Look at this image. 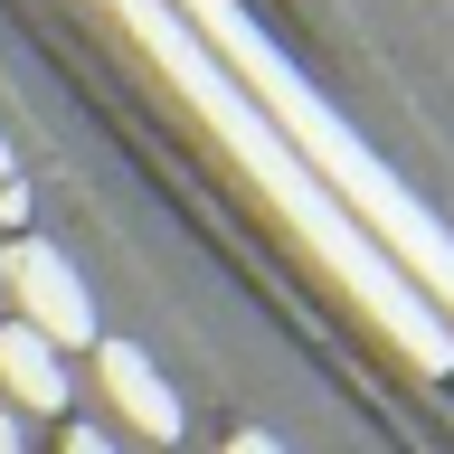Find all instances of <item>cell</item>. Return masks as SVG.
<instances>
[{"instance_id": "cell-1", "label": "cell", "mask_w": 454, "mask_h": 454, "mask_svg": "<svg viewBox=\"0 0 454 454\" xmlns=\"http://www.w3.org/2000/svg\"><path fill=\"white\" fill-rule=\"evenodd\" d=\"M114 10H123V20H133V38L152 57H161L170 67V85H180V95H190L199 114H208V133L227 142V152H237V161H247V180L265 199H275L284 218H294V237H303L312 255H322V275L340 284V294H350V303L369 312V322H379V332L397 340V350H407V360L426 369V379H445L454 369V322L435 303H426L417 284L397 275L388 255L369 247L360 227H350V208H340L332 190H322V180H312L303 161H294V142L275 133V123H265V114H255V95L237 76H227L218 57H208V38H199L190 20H180V10H170V0H114Z\"/></svg>"}, {"instance_id": "cell-2", "label": "cell", "mask_w": 454, "mask_h": 454, "mask_svg": "<svg viewBox=\"0 0 454 454\" xmlns=\"http://www.w3.org/2000/svg\"><path fill=\"white\" fill-rule=\"evenodd\" d=\"M180 20L208 38V57H218L227 76H247L255 114H265V123L294 142V161H303L312 180L340 199V208H360L350 227H360L369 247H379L397 275H407L426 303L454 322V227H435V208H426V199L407 190V180H397V170L379 161V152H369V142L350 133L332 105H322V95H312L303 67H294V57H284L275 38H265V28L237 10V0H180Z\"/></svg>"}, {"instance_id": "cell-3", "label": "cell", "mask_w": 454, "mask_h": 454, "mask_svg": "<svg viewBox=\"0 0 454 454\" xmlns=\"http://www.w3.org/2000/svg\"><path fill=\"white\" fill-rule=\"evenodd\" d=\"M0 294L20 303V322L48 340V350H85V340H95V303H85L76 265H67L48 237H10V255H0Z\"/></svg>"}, {"instance_id": "cell-4", "label": "cell", "mask_w": 454, "mask_h": 454, "mask_svg": "<svg viewBox=\"0 0 454 454\" xmlns=\"http://www.w3.org/2000/svg\"><path fill=\"white\" fill-rule=\"evenodd\" d=\"M95 369H105V388L123 397V417H133L142 435H161V445L180 435V397H170V379L142 360L133 340H95Z\"/></svg>"}, {"instance_id": "cell-5", "label": "cell", "mask_w": 454, "mask_h": 454, "mask_svg": "<svg viewBox=\"0 0 454 454\" xmlns=\"http://www.w3.org/2000/svg\"><path fill=\"white\" fill-rule=\"evenodd\" d=\"M0 388L20 407H67V379H57V350L28 322H0Z\"/></svg>"}, {"instance_id": "cell-6", "label": "cell", "mask_w": 454, "mask_h": 454, "mask_svg": "<svg viewBox=\"0 0 454 454\" xmlns=\"http://www.w3.org/2000/svg\"><path fill=\"white\" fill-rule=\"evenodd\" d=\"M0 227H28V190L20 180H0Z\"/></svg>"}, {"instance_id": "cell-7", "label": "cell", "mask_w": 454, "mask_h": 454, "mask_svg": "<svg viewBox=\"0 0 454 454\" xmlns=\"http://www.w3.org/2000/svg\"><path fill=\"white\" fill-rule=\"evenodd\" d=\"M57 454H114V445H105V435H95V426H76V435H67V445H57Z\"/></svg>"}, {"instance_id": "cell-8", "label": "cell", "mask_w": 454, "mask_h": 454, "mask_svg": "<svg viewBox=\"0 0 454 454\" xmlns=\"http://www.w3.org/2000/svg\"><path fill=\"white\" fill-rule=\"evenodd\" d=\"M227 454H284V445H275V435H255V426H247V435H227Z\"/></svg>"}, {"instance_id": "cell-9", "label": "cell", "mask_w": 454, "mask_h": 454, "mask_svg": "<svg viewBox=\"0 0 454 454\" xmlns=\"http://www.w3.org/2000/svg\"><path fill=\"white\" fill-rule=\"evenodd\" d=\"M0 454H20V417H0Z\"/></svg>"}, {"instance_id": "cell-10", "label": "cell", "mask_w": 454, "mask_h": 454, "mask_svg": "<svg viewBox=\"0 0 454 454\" xmlns=\"http://www.w3.org/2000/svg\"><path fill=\"white\" fill-rule=\"evenodd\" d=\"M0 180H10V142H0Z\"/></svg>"}]
</instances>
